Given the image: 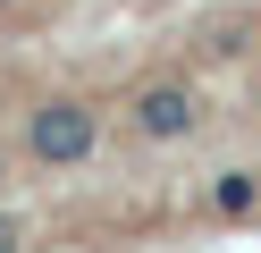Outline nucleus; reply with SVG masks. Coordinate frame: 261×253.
Returning <instances> with one entry per match:
<instances>
[{"label":"nucleus","instance_id":"obj_3","mask_svg":"<svg viewBox=\"0 0 261 253\" xmlns=\"http://www.w3.org/2000/svg\"><path fill=\"white\" fill-rule=\"evenodd\" d=\"M211 202H219L227 219H236V211H253V202H261V177H253V169H227V177L211 186Z\"/></svg>","mask_w":261,"mask_h":253},{"label":"nucleus","instance_id":"obj_4","mask_svg":"<svg viewBox=\"0 0 261 253\" xmlns=\"http://www.w3.org/2000/svg\"><path fill=\"white\" fill-rule=\"evenodd\" d=\"M9 236H17V228H9V219H0V253H9Z\"/></svg>","mask_w":261,"mask_h":253},{"label":"nucleus","instance_id":"obj_1","mask_svg":"<svg viewBox=\"0 0 261 253\" xmlns=\"http://www.w3.org/2000/svg\"><path fill=\"white\" fill-rule=\"evenodd\" d=\"M34 160H85L93 152V110H76V101H51V110L34 118Z\"/></svg>","mask_w":261,"mask_h":253},{"label":"nucleus","instance_id":"obj_2","mask_svg":"<svg viewBox=\"0 0 261 253\" xmlns=\"http://www.w3.org/2000/svg\"><path fill=\"white\" fill-rule=\"evenodd\" d=\"M135 118H143V135H186L194 127V93L186 84H152V93L135 101Z\"/></svg>","mask_w":261,"mask_h":253}]
</instances>
